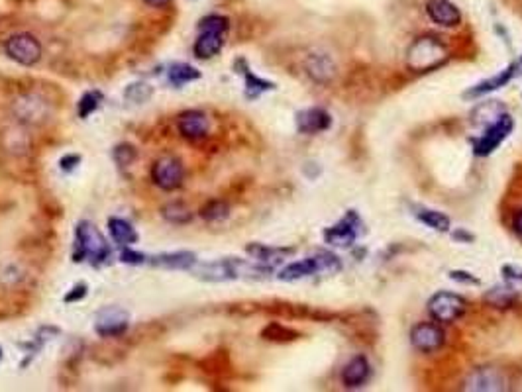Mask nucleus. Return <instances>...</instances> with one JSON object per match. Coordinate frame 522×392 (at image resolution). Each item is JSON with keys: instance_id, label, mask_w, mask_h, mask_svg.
Here are the masks:
<instances>
[{"instance_id": "nucleus-1", "label": "nucleus", "mask_w": 522, "mask_h": 392, "mask_svg": "<svg viewBox=\"0 0 522 392\" xmlns=\"http://www.w3.org/2000/svg\"><path fill=\"white\" fill-rule=\"evenodd\" d=\"M228 18L220 14H209L202 18L199 24V36L193 45V53L197 59H212L216 57L224 43H226V33H228Z\"/></svg>"}, {"instance_id": "nucleus-2", "label": "nucleus", "mask_w": 522, "mask_h": 392, "mask_svg": "<svg viewBox=\"0 0 522 392\" xmlns=\"http://www.w3.org/2000/svg\"><path fill=\"white\" fill-rule=\"evenodd\" d=\"M448 59V50L444 43H440L436 38H418L417 42L408 47L407 65L417 73H426L440 67L442 63Z\"/></svg>"}, {"instance_id": "nucleus-3", "label": "nucleus", "mask_w": 522, "mask_h": 392, "mask_svg": "<svg viewBox=\"0 0 522 392\" xmlns=\"http://www.w3.org/2000/svg\"><path fill=\"white\" fill-rule=\"evenodd\" d=\"M4 52H6V55L10 57L12 61L20 63L24 67H31V65H36V63L42 59L43 50L40 40L33 33L20 31V33L10 36L4 42Z\"/></svg>"}, {"instance_id": "nucleus-4", "label": "nucleus", "mask_w": 522, "mask_h": 392, "mask_svg": "<svg viewBox=\"0 0 522 392\" xmlns=\"http://www.w3.org/2000/svg\"><path fill=\"white\" fill-rule=\"evenodd\" d=\"M75 238H77V248H79L77 261H83L81 257H89L91 261H105L108 257L110 249H108L105 236L91 222H81L75 229Z\"/></svg>"}, {"instance_id": "nucleus-5", "label": "nucleus", "mask_w": 522, "mask_h": 392, "mask_svg": "<svg viewBox=\"0 0 522 392\" xmlns=\"http://www.w3.org/2000/svg\"><path fill=\"white\" fill-rule=\"evenodd\" d=\"M332 271H340V261L330 253H320L316 257H306L303 261L291 263L287 269L281 271L283 280H297L303 277H311V275H318V273H332Z\"/></svg>"}, {"instance_id": "nucleus-6", "label": "nucleus", "mask_w": 522, "mask_h": 392, "mask_svg": "<svg viewBox=\"0 0 522 392\" xmlns=\"http://www.w3.org/2000/svg\"><path fill=\"white\" fill-rule=\"evenodd\" d=\"M151 181L165 193H173L185 181V167L173 155L159 157L151 167Z\"/></svg>"}, {"instance_id": "nucleus-7", "label": "nucleus", "mask_w": 522, "mask_h": 392, "mask_svg": "<svg viewBox=\"0 0 522 392\" xmlns=\"http://www.w3.org/2000/svg\"><path fill=\"white\" fill-rule=\"evenodd\" d=\"M512 128H514V122H512L511 116H509V114H501V116L487 128V132L481 135L479 140H475V144H473V153L479 155V157L491 155L493 151L511 135Z\"/></svg>"}, {"instance_id": "nucleus-8", "label": "nucleus", "mask_w": 522, "mask_h": 392, "mask_svg": "<svg viewBox=\"0 0 522 392\" xmlns=\"http://www.w3.org/2000/svg\"><path fill=\"white\" fill-rule=\"evenodd\" d=\"M12 112L16 116V120L22 124H42L43 120L50 114V106L47 100L36 93L22 94L20 98H16L12 104Z\"/></svg>"}, {"instance_id": "nucleus-9", "label": "nucleus", "mask_w": 522, "mask_h": 392, "mask_svg": "<svg viewBox=\"0 0 522 392\" xmlns=\"http://www.w3.org/2000/svg\"><path fill=\"white\" fill-rule=\"evenodd\" d=\"M430 316L436 322H456L465 312V300L454 292H436L428 302Z\"/></svg>"}, {"instance_id": "nucleus-10", "label": "nucleus", "mask_w": 522, "mask_h": 392, "mask_svg": "<svg viewBox=\"0 0 522 392\" xmlns=\"http://www.w3.org/2000/svg\"><path fill=\"white\" fill-rule=\"evenodd\" d=\"M359 229H361V220L355 212H348L336 226L328 227L324 232V239L330 243V246H336V248H348L352 246L357 236H359Z\"/></svg>"}, {"instance_id": "nucleus-11", "label": "nucleus", "mask_w": 522, "mask_h": 392, "mask_svg": "<svg viewBox=\"0 0 522 392\" xmlns=\"http://www.w3.org/2000/svg\"><path fill=\"white\" fill-rule=\"evenodd\" d=\"M444 330L438 324L432 322H420L410 330V343L422 353H432L444 345Z\"/></svg>"}, {"instance_id": "nucleus-12", "label": "nucleus", "mask_w": 522, "mask_h": 392, "mask_svg": "<svg viewBox=\"0 0 522 392\" xmlns=\"http://www.w3.org/2000/svg\"><path fill=\"white\" fill-rule=\"evenodd\" d=\"M177 130L188 142H199L210 134V118L202 110H187L177 118Z\"/></svg>"}, {"instance_id": "nucleus-13", "label": "nucleus", "mask_w": 522, "mask_h": 392, "mask_svg": "<svg viewBox=\"0 0 522 392\" xmlns=\"http://www.w3.org/2000/svg\"><path fill=\"white\" fill-rule=\"evenodd\" d=\"M507 377L502 375L499 369L495 367H481L477 371L470 375V379L465 381V391H505L507 389Z\"/></svg>"}, {"instance_id": "nucleus-14", "label": "nucleus", "mask_w": 522, "mask_h": 392, "mask_svg": "<svg viewBox=\"0 0 522 392\" xmlns=\"http://www.w3.org/2000/svg\"><path fill=\"white\" fill-rule=\"evenodd\" d=\"M426 12H428L430 20L442 26V28H456V26H460V8L456 4H452L449 0H430L428 4H426Z\"/></svg>"}, {"instance_id": "nucleus-15", "label": "nucleus", "mask_w": 522, "mask_h": 392, "mask_svg": "<svg viewBox=\"0 0 522 392\" xmlns=\"http://www.w3.org/2000/svg\"><path fill=\"white\" fill-rule=\"evenodd\" d=\"M330 124H332V118L322 108H306L303 112L297 114V128L301 134H320L324 130H328Z\"/></svg>"}, {"instance_id": "nucleus-16", "label": "nucleus", "mask_w": 522, "mask_h": 392, "mask_svg": "<svg viewBox=\"0 0 522 392\" xmlns=\"http://www.w3.org/2000/svg\"><path fill=\"white\" fill-rule=\"evenodd\" d=\"M126 328H128V314L118 308L105 310V312L98 316V320H96V331H98L103 338H114V336H120V333H124Z\"/></svg>"}, {"instance_id": "nucleus-17", "label": "nucleus", "mask_w": 522, "mask_h": 392, "mask_svg": "<svg viewBox=\"0 0 522 392\" xmlns=\"http://www.w3.org/2000/svg\"><path fill=\"white\" fill-rule=\"evenodd\" d=\"M371 377V367H369V361H367L364 355H357L352 361L348 363L342 371V382H344L348 389H357V386H364Z\"/></svg>"}, {"instance_id": "nucleus-18", "label": "nucleus", "mask_w": 522, "mask_h": 392, "mask_svg": "<svg viewBox=\"0 0 522 392\" xmlns=\"http://www.w3.org/2000/svg\"><path fill=\"white\" fill-rule=\"evenodd\" d=\"M304 67H306V73L313 77V81H316V83H328L334 77V63L326 53H313L306 59Z\"/></svg>"}, {"instance_id": "nucleus-19", "label": "nucleus", "mask_w": 522, "mask_h": 392, "mask_svg": "<svg viewBox=\"0 0 522 392\" xmlns=\"http://www.w3.org/2000/svg\"><path fill=\"white\" fill-rule=\"evenodd\" d=\"M516 69H519V63H512V65H509L505 71H501L499 75H495L493 79H487V81H483V83L475 84L473 89H470V91L465 93V96H481V94L497 91V89H501V86H507V84L514 79Z\"/></svg>"}, {"instance_id": "nucleus-20", "label": "nucleus", "mask_w": 522, "mask_h": 392, "mask_svg": "<svg viewBox=\"0 0 522 392\" xmlns=\"http://www.w3.org/2000/svg\"><path fill=\"white\" fill-rule=\"evenodd\" d=\"M108 229H110L112 239L120 246H132V243L137 241L136 229L132 227L130 222H126L122 218H110L108 220Z\"/></svg>"}, {"instance_id": "nucleus-21", "label": "nucleus", "mask_w": 522, "mask_h": 392, "mask_svg": "<svg viewBox=\"0 0 522 392\" xmlns=\"http://www.w3.org/2000/svg\"><path fill=\"white\" fill-rule=\"evenodd\" d=\"M199 77L200 73L187 63H173L169 69V83L175 84V86H183L191 81H197Z\"/></svg>"}, {"instance_id": "nucleus-22", "label": "nucleus", "mask_w": 522, "mask_h": 392, "mask_svg": "<svg viewBox=\"0 0 522 392\" xmlns=\"http://www.w3.org/2000/svg\"><path fill=\"white\" fill-rule=\"evenodd\" d=\"M161 216L167 220L169 224H175V226H183V224H187L191 222V210H188L187 204H183V202H169L165 206L161 208Z\"/></svg>"}, {"instance_id": "nucleus-23", "label": "nucleus", "mask_w": 522, "mask_h": 392, "mask_svg": "<svg viewBox=\"0 0 522 392\" xmlns=\"http://www.w3.org/2000/svg\"><path fill=\"white\" fill-rule=\"evenodd\" d=\"M418 220L428 227H432V229H436V232H448L449 229V218L446 214H442V212H436V210L420 212Z\"/></svg>"}, {"instance_id": "nucleus-24", "label": "nucleus", "mask_w": 522, "mask_h": 392, "mask_svg": "<svg viewBox=\"0 0 522 392\" xmlns=\"http://www.w3.org/2000/svg\"><path fill=\"white\" fill-rule=\"evenodd\" d=\"M228 214H230V208L222 200H212L200 210V216L207 222H222L224 218H228Z\"/></svg>"}, {"instance_id": "nucleus-25", "label": "nucleus", "mask_w": 522, "mask_h": 392, "mask_svg": "<svg viewBox=\"0 0 522 392\" xmlns=\"http://www.w3.org/2000/svg\"><path fill=\"white\" fill-rule=\"evenodd\" d=\"M151 94H154V89H151L149 84L134 83L126 89L124 96L128 100H132V103H146V100L151 98Z\"/></svg>"}, {"instance_id": "nucleus-26", "label": "nucleus", "mask_w": 522, "mask_h": 392, "mask_svg": "<svg viewBox=\"0 0 522 392\" xmlns=\"http://www.w3.org/2000/svg\"><path fill=\"white\" fill-rule=\"evenodd\" d=\"M103 103V94L98 91H93V93H87L81 98V103L77 104V110H79V116L81 118H87L89 114H93L98 106Z\"/></svg>"}, {"instance_id": "nucleus-27", "label": "nucleus", "mask_w": 522, "mask_h": 392, "mask_svg": "<svg viewBox=\"0 0 522 392\" xmlns=\"http://www.w3.org/2000/svg\"><path fill=\"white\" fill-rule=\"evenodd\" d=\"M516 299V294H514V289L512 287H505V289H501V287H497V289H493L489 294H487V300L491 302V304H495V306H509L511 304L512 300Z\"/></svg>"}, {"instance_id": "nucleus-28", "label": "nucleus", "mask_w": 522, "mask_h": 392, "mask_svg": "<svg viewBox=\"0 0 522 392\" xmlns=\"http://www.w3.org/2000/svg\"><path fill=\"white\" fill-rule=\"evenodd\" d=\"M114 159L118 165H130L136 159V149L132 145H118L114 149Z\"/></svg>"}, {"instance_id": "nucleus-29", "label": "nucleus", "mask_w": 522, "mask_h": 392, "mask_svg": "<svg viewBox=\"0 0 522 392\" xmlns=\"http://www.w3.org/2000/svg\"><path fill=\"white\" fill-rule=\"evenodd\" d=\"M502 277L505 280L511 285L514 290H521L522 289V271L521 269L512 267V265H507V267H502Z\"/></svg>"}, {"instance_id": "nucleus-30", "label": "nucleus", "mask_w": 522, "mask_h": 392, "mask_svg": "<svg viewBox=\"0 0 522 392\" xmlns=\"http://www.w3.org/2000/svg\"><path fill=\"white\" fill-rule=\"evenodd\" d=\"M246 84H248V89H253L255 91V96L263 91H269L273 89V83H267V81H263L260 77H255L253 73H250L246 69Z\"/></svg>"}, {"instance_id": "nucleus-31", "label": "nucleus", "mask_w": 522, "mask_h": 392, "mask_svg": "<svg viewBox=\"0 0 522 392\" xmlns=\"http://www.w3.org/2000/svg\"><path fill=\"white\" fill-rule=\"evenodd\" d=\"M449 277L454 280H461V282H471V285H477V282H479L475 277H470V273H463V271H452Z\"/></svg>"}, {"instance_id": "nucleus-32", "label": "nucleus", "mask_w": 522, "mask_h": 392, "mask_svg": "<svg viewBox=\"0 0 522 392\" xmlns=\"http://www.w3.org/2000/svg\"><path fill=\"white\" fill-rule=\"evenodd\" d=\"M77 163H79V155H67V157H63L59 165H61L65 171H69V169H73Z\"/></svg>"}, {"instance_id": "nucleus-33", "label": "nucleus", "mask_w": 522, "mask_h": 392, "mask_svg": "<svg viewBox=\"0 0 522 392\" xmlns=\"http://www.w3.org/2000/svg\"><path fill=\"white\" fill-rule=\"evenodd\" d=\"M512 227H514V232L522 238V210L519 214H514V218H512Z\"/></svg>"}, {"instance_id": "nucleus-34", "label": "nucleus", "mask_w": 522, "mask_h": 392, "mask_svg": "<svg viewBox=\"0 0 522 392\" xmlns=\"http://www.w3.org/2000/svg\"><path fill=\"white\" fill-rule=\"evenodd\" d=\"M122 261L140 263V261H142V255H137V253H130V251H124V253H122Z\"/></svg>"}, {"instance_id": "nucleus-35", "label": "nucleus", "mask_w": 522, "mask_h": 392, "mask_svg": "<svg viewBox=\"0 0 522 392\" xmlns=\"http://www.w3.org/2000/svg\"><path fill=\"white\" fill-rule=\"evenodd\" d=\"M146 4L149 6H156V8H163V6H167L171 0H144Z\"/></svg>"}, {"instance_id": "nucleus-36", "label": "nucleus", "mask_w": 522, "mask_h": 392, "mask_svg": "<svg viewBox=\"0 0 522 392\" xmlns=\"http://www.w3.org/2000/svg\"><path fill=\"white\" fill-rule=\"evenodd\" d=\"M0 359H2V351H0Z\"/></svg>"}]
</instances>
